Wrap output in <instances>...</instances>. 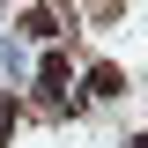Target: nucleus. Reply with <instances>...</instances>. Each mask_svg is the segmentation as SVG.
<instances>
[{"label": "nucleus", "mask_w": 148, "mask_h": 148, "mask_svg": "<svg viewBox=\"0 0 148 148\" xmlns=\"http://www.w3.org/2000/svg\"><path fill=\"white\" fill-rule=\"evenodd\" d=\"M82 82H89V96H96V104H111V96H126V74L111 67V59H96V67L82 74Z\"/></svg>", "instance_id": "obj_2"}, {"label": "nucleus", "mask_w": 148, "mask_h": 148, "mask_svg": "<svg viewBox=\"0 0 148 148\" xmlns=\"http://www.w3.org/2000/svg\"><path fill=\"white\" fill-rule=\"evenodd\" d=\"M22 30H30V37H37V45H52V37H59V22H52V15H45V8H30V15H22Z\"/></svg>", "instance_id": "obj_3"}, {"label": "nucleus", "mask_w": 148, "mask_h": 148, "mask_svg": "<svg viewBox=\"0 0 148 148\" xmlns=\"http://www.w3.org/2000/svg\"><path fill=\"white\" fill-rule=\"evenodd\" d=\"M133 148H148V133H141V141H133Z\"/></svg>", "instance_id": "obj_4"}, {"label": "nucleus", "mask_w": 148, "mask_h": 148, "mask_svg": "<svg viewBox=\"0 0 148 148\" xmlns=\"http://www.w3.org/2000/svg\"><path fill=\"white\" fill-rule=\"evenodd\" d=\"M67 89H74V67L59 52H45V67H37V96H45V104H67Z\"/></svg>", "instance_id": "obj_1"}]
</instances>
